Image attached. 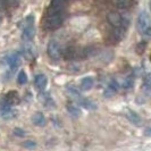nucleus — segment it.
Instances as JSON below:
<instances>
[{
    "mask_svg": "<svg viewBox=\"0 0 151 151\" xmlns=\"http://www.w3.org/2000/svg\"><path fill=\"white\" fill-rule=\"evenodd\" d=\"M108 22L113 25V27H123L127 29L129 25V17L126 14H117V13H110L108 15Z\"/></svg>",
    "mask_w": 151,
    "mask_h": 151,
    "instance_id": "1",
    "label": "nucleus"
},
{
    "mask_svg": "<svg viewBox=\"0 0 151 151\" xmlns=\"http://www.w3.org/2000/svg\"><path fill=\"white\" fill-rule=\"evenodd\" d=\"M35 29H34V16L30 15L25 18V26L23 29L22 39L25 42H30L34 38Z\"/></svg>",
    "mask_w": 151,
    "mask_h": 151,
    "instance_id": "2",
    "label": "nucleus"
},
{
    "mask_svg": "<svg viewBox=\"0 0 151 151\" xmlns=\"http://www.w3.org/2000/svg\"><path fill=\"white\" fill-rule=\"evenodd\" d=\"M137 30L144 35H150V17L147 12H142L137 17Z\"/></svg>",
    "mask_w": 151,
    "mask_h": 151,
    "instance_id": "3",
    "label": "nucleus"
},
{
    "mask_svg": "<svg viewBox=\"0 0 151 151\" xmlns=\"http://www.w3.org/2000/svg\"><path fill=\"white\" fill-rule=\"evenodd\" d=\"M67 0H51L47 15H65V7Z\"/></svg>",
    "mask_w": 151,
    "mask_h": 151,
    "instance_id": "4",
    "label": "nucleus"
},
{
    "mask_svg": "<svg viewBox=\"0 0 151 151\" xmlns=\"http://www.w3.org/2000/svg\"><path fill=\"white\" fill-rule=\"evenodd\" d=\"M61 52L63 51H61V48L58 43V41L50 40L49 43H48V47H47V53H48L49 58L56 61L59 60L61 57Z\"/></svg>",
    "mask_w": 151,
    "mask_h": 151,
    "instance_id": "5",
    "label": "nucleus"
},
{
    "mask_svg": "<svg viewBox=\"0 0 151 151\" xmlns=\"http://www.w3.org/2000/svg\"><path fill=\"white\" fill-rule=\"evenodd\" d=\"M65 15H47L45 17V26L49 30H56L64 22Z\"/></svg>",
    "mask_w": 151,
    "mask_h": 151,
    "instance_id": "6",
    "label": "nucleus"
},
{
    "mask_svg": "<svg viewBox=\"0 0 151 151\" xmlns=\"http://www.w3.org/2000/svg\"><path fill=\"white\" fill-rule=\"evenodd\" d=\"M19 102V94L16 91H9L1 101V108L15 106Z\"/></svg>",
    "mask_w": 151,
    "mask_h": 151,
    "instance_id": "7",
    "label": "nucleus"
},
{
    "mask_svg": "<svg viewBox=\"0 0 151 151\" xmlns=\"http://www.w3.org/2000/svg\"><path fill=\"white\" fill-rule=\"evenodd\" d=\"M6 59H7V64L12 68L18 67L19 64H21V57H19V55L17 52H14V53H12V55H9Z\"/></svg>",
    "mask_w": 151,
    "mask_h": 151,
    "instance_id": "8",
    "label": "nucleus"
},
{
    "mask_svg": "<svg viewBox=\"0 0 151 151\" xmlns=\"http://www.w3.org/2000/svg\"><path fill=\"white\" fill-rule=\"evenodd\" d=\"M81 52H82V51H78L74 47H68L67 49L64 51V57H65V59H67V60H72V59L77 58L78 55Z\"/></svg>",
    "mask_w": 151,
    "mask_h": 151,
    "instance_id": "9",
    "label": "nucleus"
},
{
    "mask_svg": "<svg viewBox=\"0 0 151 151\" xmlns=\"http://www.w3.org/2000/svg\"><path fill=\"white\" fill-rule=\"evenodd\" d=\"M34 83L39 90H45V88L48 84V78L45 74H38L34 78Z\"/></svg>",
    "mask_w": 151,
    "mask_h": 151,
    "instance_id": "10",
    "label": "nucleus"
},
{
    "mask_svg": "<svg viewBox=\"0 0 151 151\" xmlns=\"http://www.w3.org/2000/svg\"><path fill=\"white\" fill-rule=\"evenodd\" d=\"M118 90V83L113 80V81H110V83L108 84V88L106 89L105 91V97H110V96H113L115 92H117Z\"/></svg>",
    "mask_w": 151,
    "mask_h": 151,
    "instance_id": "11",
    "label": "nucleus"
},
{
    "mask_svg": "<svg viewBox=\"0 0 151 151\" xmlns=\"http://www.w3.org/2000/svg\"><path fill=\"white\" fill-rule=\"evenodd\" d=\"M32 122L37 126H43L45 124V118L42 113H35L32 116Z\"/></svg>",
    "mask_w": 151,
    "mask_h": 151,
    "instance_id": "12",
    "label": "nucleus"
},
{
    "mask_svg": "<svg viewBox=\"0 0 151 151\" xmlns=\"http://www.w3.org/2000/svg\"><path fill=\"white\" fill-rule=\"evenodd\" d=\"M0 116L4 119H10L15 116V113L12 110V107H6V108H0Z\"/></svg>",
    "mask_w": 151,
    "mask_h": 151,
    "instance_id": "13",
    "label": "nucleus"
},
{
    "mask_svg": "<svg viewBox=\"0 0 151 151\" xmlns=\"http://www.w3.org/2000/svg\"><path fill=\"white\" fill-rule=\"evenodd\" d=\"M111 35L115 40L117 41H121L122 39L124 38L125 35V29L123 27H114V30L111 31Z\"/></svg>",
    "mask_w": 151,
    "mask_h": 151,
    "instance_id": "14",
    "label": "nucleus"
},
{
    "mask_svg": "<svg viewBox=\"0 0 151 151\" xmlns=\"http://www.w3.org/2000/svg\"><path fill=\"white\" fill-rule=\"evenodd\" d=\"M92 86H93V78L91 76H86V77L82 78V81H81L82 90H90Z\"/></svg>",
    "mask_w": 151,
    "mask_h": 151,
    "instance_id": "15",
    "label": "nucleus"
},
{
    "mask_svg": "<svg viewBox=\"0 0 151 151\" xmlns=\"http://www.w3.org/2000/svg\"><path fill=\"white\" fill-rule=\"evenodd\" d=\"M126 116H127V118H129L133 124H140V122H141L140 116H139L135 111H133V110H127V115H126Z\"/></svg>",
    "mask_w": 151,
    "mask_h": 151,
    "instance_id": "16",
    "label": "nucleus"
},
{
    "mask_svg": "<svg viewBox=\"0 0 151 151\" xmlns=\"http://www.w3.org/2000/svg\"><path fill=\"white\" fill-rule=\"evenodd\" d=\"M67 110H68V113L70 114V115H73L74 117H78V116L82 114L81 113V110H80V108L76 107L75 105H68Z\"/></svg>",
    "mask_w": 151,
    "mask_h": 151,
    "instance_id": "17",
    "label": "nucleus"
},
{
    "mask_svg": "<svg viewBox=\"0 0 151 151\" xmlns=\"http://www.w3.org/2000/svg\"><path fill=\"white\" fill-rule=\"evenodd\" d=\"M114 4L117 6L118 8H127L131 5V1L129 0H114Z\"/></svg>",
    "mask_w": 151,
    "mask_h": 151,
    "instance_id": "18",
    "label": "nucleus"
},
{
    "mask_svg": "<svg viewBox=\"0 0 151 151\" xmlns=\"http://www.w3.org/2000/svg\"><path fill=\"white\" fill-rule=\"evenodd\" d=\"M17 81H18V83L22 84V85L27 82V75H26V73H25L24 70H21V72L18 73V76H17Z\"/></svg>",
    "mask_w": 151,
    "mask_h": 151,
    "instance_id": "19",
    "label": "nucleus"
},
{
    "mask_svg": "<svg viewBox=\"0 0 151 151\" xmlns=\"http://www.w3.org/2000/svg\"><path fill=\"white\" fill-rule=\"evenodd\" d=\"M133 83H134V80L132 76H127L126 78H124V82H123V86L124 89H129L133 86Z\"/></svg>",
    "mask_w": 151,
    "mask_h": 151,
    "instance_id": "20",
    "label": "nucleus"
},
{
    "mask_svg": "<svg viewBox=\"0 0 151 151\" xmlns=\"http://www.w3.org/2000/svg\"><path fill=\"white\" fill-rule=\"evenodd\" d=\"M24 53H25V56L29 58V59H31L33 56H34V51H33V47H31V45H26L25 48H24Z\"/></svg>",
    "mask_w": 151,
    "mask_h": 151,
    "instance_id": "21",
    "label": "nucleus"
},
{
    "mask_svg": "<svg viewBox=\"0 0 151 151\" xmlns=\"http://www.w3.org/2000/svg\"><path fill=\"white\" fill-rule=\"evenodd\" d=\"M145 48H147V43L145 42H140L139 45H136V51L139 55H142L145 51Z\"/></svg>",
    "mask_w": 151,
    "mask_h": 151,
    "instance_id": "22",
    "label": "nucleus"
},
{
    "mask_svg": "<svg viewBox=\"0 0 151 151\" xmlns=\"http://www.w3.org/2000/svg\"><path fill=\"white\" fill-rule=\"evenodd\" d=\"M149 89H150V75H147V77L144 78V90L149 92Z\"/></svg>",
    "mask_w": 151,
    "mask_h": 151,
    "instance_id": "23",
    "label": "nucleus"
},
{
    "mask_svg": "<svg viewBox=\"0 0 151 151\" xmlns=\"http://www.w3.org/2000/svg\"><path fill=\"white\" fill-rule=\"evenodd\" d=\"M13 132H14V134H15L16 136H19V137H23V136L25 135V132H24L22 129H18V127H15Z\"/></svg>",
    "mask_w": 151,
    "mask_h": 151,
    "instance_id": "24",
    "label": "nucleus"
},
{
    "mask_svg": "<svg viewBox=\"0 0 151 151\" xmlns=\"http://www.w3.org/2000/svg\"><path fill=\"white\" fill-rule=\"evenodd\" d=\"M24 147L25 148H34L35 147V142L34 141H26L24 143Z\"/></svg>",
    "mask_w": 151,
    "mask_h": 151,
    "instance_id": "25",
    "label": "nucleus"
}]
</instances>
